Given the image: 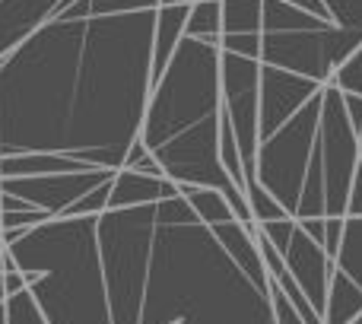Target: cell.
<instances>
[{"instance_id": "277c9868", "label": "cell", "mask_w": 362, "mask_h": 324, "mask_svg": "<svg viewBox=\"0 0 362 324\" xmlns=\"http://www.w3.org/2000/svg\"><path fill=\"white\" fill-rule=\"evenodd\" d=\"M321 99H325V83L318 93L286 121L270 137L261 140L255 159V178L276 197V204L293 216L302 194L308 162H312L315 144H318V121H321Z\"/></svg>"}, {"instance_id": "d4e9b609", "label": "cell", "mask_w": 362, "mask_h": 324, "mask_svg": "<svg viewBox=\"0 0 362 324\" xmlns=\"http://www.w3.org/2000/svg\"><path fill=\"white\" fill-rule=\"evenodd\" d=\"M23 289H25V277H23V270H19V267L4 270V293H6V296H13V293H23Z\"/></svg>"}, {"instance_id": "6da1fadb", "label": "cell", "mask_w": 362, "mask_h": 324, "mask_svg": "<svg viewBox=\"0 0 362 324\" xmlns=\"http://www.w3.org/2000/svg\"><path fill=\"white\" fill-rule=\"evenodd\" d=\"M0 236L48 324H274L270 287L181 194Z\"/></svg>"}, {"instance_id": "ba28073f", "label": "cell", "mask_w": 362, "mask_h": 324, "mask_svg": "<svg viewBox=\"0 0 362 324\" xmlns=\"http://www.w3.org/2000/svg\"><path fill=\"white\" fill-rule=\"evenodd\" d=\"M283 261H286L293 280L302 287L305 299L312 302L315 312H325L327 302V287H331V274H334V258L321 248V242H315L299 223L293 226V236H289L286 248L280 251Z\"/></svg>"}, {"instance_id": "83f0119b", "label": "cell", "mask_w": 362, "mask_h": 324, "mask_svg": "<svg viewBox=\"0 0 362 324\" xmlns=\"http://www.w3.org/2000/svg\"><path fill=\"white\" fill-rule=\"evenodd\" d=\"M194 0H159V6H191Z\"/></svg>"}, {"instance_id": "7c38bea8", "label": "cell", "mask_w": 362, "mask_h": 324, "mask_svg": "<svg viewBox=\"0 0 362 324\" xmlns=\"http://www.w3.org/2000/svg\"><path fill=\"white\" fill-rule=\"evenodd\" d=\"M362 312V289L350 277H344L337 267L331 274V287H327V302L321 312V324H350Z\"/></svg>"}, {"instance_id": "2e32d148", "label": "cell", "mask_w": 362, "mask_h": 324, "mask_svg": "<svg viewBox=\"0 0 362 324\" xmlns=\"http://www.w3.org/2000/svg\"><path fill=\"white\" fill-rule=\"evenodd\" d=\"M264 0H223V35H261Z\"/></svg>"}, {"instance_id": "8fae6325", "label": "cell", "mask_w": 362, "mask_h": 324, "mask_svg": "<svg viewBox=\"0 0 362 324\" xmlns=\"http://www.w3.org/2000/svg\"><path fill=\"white\" fill-rule=\"evenodd\" d=\"M187 6H159L156 10V29H153V83L165 70L169 57L175 54L178 42L185 38Z\"/></svg>"}, {"instance_id": "4316f807", "label": "cell", "mask_w": 362, "mask_h": 324, "mask_svg": "<svg viewBox=\"0 0 362 324\" xmlns=\"http://www.w3.org/2000/svg\"><path fill=\"white\" fill-rule=\"evenodd\" d=\"M4 255H6V245H4V236H0V302L6 299V293H4Z\"/></svg>"}, {"instance_id": "f546056e", "label": "cell", "mask_w": 362, "mask_h": 324, "mask_svg": "<svg viewBox=\"0 0 362 324\" xmlns=\"http://www.w3.org/2000/svg\"><path fill=\"white\" fill-rule=\"evenodd\" d=\"M350 324H362V312H359V315H356V318H353Z\"/></svg>"}, {"instance_id": "4fadbf2b", "label": "cell", "mask_w": 362, "mask_h": 324, "mask_svg": "<svg viewBox=\"0 0 362 324\" xmlns=\"http://www.w3.org/2000/svg\"><path fill=\"white\" fill-rule=\"evenodd\" d=\"M178 194L191 204V210L197 213V219L206 226H219V223H229V219H238L235 210L229 207V200H226V194H219L216 187L178 185Z\"/></svg>"}, {"instance_id": "3957f363", "label": "cell", "mask_w": 362, "mask_h": 324, "mask_svg": "<svg viewBox=\"0 0 362 324\" xmlns=\"http://www.w3.org/2000/svg\"><path fill=\"white\" fill-rule=\"evenodd\" d=\"M219 115V45L185 35L165 70L153 83L140 125L146 150L175 140L178 134Z\"/></svg>"}, {"instance_id": "ac0fdd59", "label": "cell", "mask_w": 362, "mask_h": 324, "mask_svg": "<svg viewBox=\"0 0 362 324\" xmlns=\"http://www.w3.org/2000/svg\"><path fill=\"white\" fill-rule=\"evenodd\" d=\"M245 200H248V210H251V219H255V223H274V219L289 216V213L276 204L274 194H270L264 185H257V178L245 181Z\"/></svg>"}, {"instance_id": "30bf717a", "label": "cell", "mask_w": 362, "mask_h": 324, "mask_svg": "<svg viewBox=\"0 0 362 324\" xmlns=\"http://www.w3.org/2000/svg\"><path fill=\"white\" fill-rule=\"evenodd\" d=\"M178 194V185L163 175H144L134 168H118L112 181V194H108V210H121V207H140V204H156Z\"/></svg>"}, {"instance_id": "d6986e66", "label": "cell", "mask_w": 362, "mask_h": 324, "mask_svg": "<svg viewBox=\"0 0 362 324\" xmlns=\"http://www.w3.org/2000/svg\"><path fill=\"white\" fill-rule=\"evenodd\" d=\"M331 86H337L344 96H362V45L340 64L337 70L331 74Z\"/></svg>"}, {"instance_id": "484cf974", "label": "cell", "mask_w": 362, "mask_h": 324, "mask_svg": "<svg viewBox=\"0 0 362 324\" xmlns=\"http://www.w3.org/2000/svg\"><path fill=\"white\" fill-rule=\"evenodd\" d=\"M344 105H346V118H350V125L362 134V96H344Z\"/></svg>"}, {"instance_id": "9a60e30c", "label": "cell", "mask_w": 362, "mask_h": 324, "mask_svg": "<svg viewBox=\"0 0 362 324\" xmlns=\"http://www.w3.org/2000/svg\"><path fill=\"white\" fill-rule=\"evenodd\" d=\"M185 35L219 45V35H223V0H194L187 6Z\"/></svg>"}, {"instance_id": "52a82bcc", "label": "cell", "mask_w": 362, "mask_h": 324, "mask_svg": "<svg viewBox=\"0 0 362 324\" xmlns=\"http://www.w3.org/2000/svg\"><path fill=\"white\" fill-rule=\"evenodd\" d=\"M318 86L321 83L308 80V76L261 64V108H257V131H261V140L270 137L280 125H286V121L318 93Z\"/></svg>"}, {"instance_id": "ffe728a7", "label": "cell", "mask_w": 362, "mask_h": 324, "mask_svg": "<svg viewBox=\"0 0 362 324\" xmlns=\"http://www.w3.org/2000/svg\"><path fill=\"white\" fill-rule=\"evenodd\" d=\"M331 23L362 35V0H325Z\"/></svg>"}, {"instance_id": "44dd1931", "label": "cell", "mask_w": 362, "mask_h": 324, "mask_svg": "<svg viewBox=\"0 0 362 324\" xmlns=\"http://www.w3.org/2000/svg\"><path fill=\"white\" fill-rule=\"evenodd\" d=\"M270 308H274V324H305L299 308L286 299V293L274 280H270Z\"/></svg>"}, {"instance_id": "7402d4cb", "label": "cell", "mask_w": 362, "mask_h": 324, "mask_svg": "<svg viewBox=\"0 0 362 324\" xmlns=\"http://www.w3.org/2000/svg\"><path fill=\"white\" fill-rule=\"evenodd\" d=\"M51 219L42 210H13V213H0V229H32V226Z\"/></svg>"}, {"instance_id": "603a6c76", "label": "cell", "mask_w": 362, "mask_h": 324, "mask_svg": "<svg viewBox=\"0 0 362 324\" xmlns=\"http://www.w3.org/2000/svg\"><path fill=\"white\" fill-rule=\"evenodd\" d=\"M99 13H134V10H156L159 0H89Z\"/></svg>"}, {"instance_id": "5bb4252c", "label": "cell", "mask_w": 362, "mask_h": 324, "mask_svg": "<svg viewBox=\"0 0 362 324\" xmlns=\"http://www.w3.org/2000/svg\"><path fill=\"white\" fill-rule=\"evenodd\" d=\"M334 267L362 289V216H346L344 232H340V245L334 255Z\"/></svg>"}, {"instance_id": "9c48e42d", "label": "cell", "mask_w": 362, "mask_h": 324, "mask_svg": "<svg viewBox=\"0 0 362 324\" xmlns=\"http://www.w3.org/2000/svg\"><path fill=\"white\" fill-rule=\"evenodd\" d=\"M61 0H0V57L29 38Z\"/></svg>"}, {"instance_id": "5b68a950", "label": "cell", "mask_w": 362, "mask_h": 324, "mask_svg": "<svg viewBox=\"0 0 362 324\" xmlns=\"http://www.w3.org/2000/svg\"><path fill=\"white\" fill-rule=\"evenodd\" d=\"M362 45L359 32L340 29L327 23L321 29L296 32H261V64L308 76L315 83H327L331 74Z\"/></svg>"}, {"instance_id": "e0dca14e", "label": "cell", "mask_w": 362, "mask_h": 324, "mask_svg": "<svg viewBox=\"0 0 362 324\" xmlns=\"http://www.w3.org/2000/svg\"><path fill=\"white\" fill-rule=\"evenodd\" d=\"M219 162H223L226 175L245 191V181L248 178H245V166H242V156H238V140L232 134V125L223 115V108H219Z\"/></svg>"}, {"instance_id": "cb8c5ba5", "label": "cell", "mask_w": 362, "mask_h": 324, "mask_svg": "<svg viewBox=\"0 0 362 324\" xmlns=\"http://www.w3.org/2000/svg\"><path fill=\"white\" fill-rule=\"evenodd\" d=\"M346 216H362V166L353 175L350 197H346Z\"/></svg>"}, {"instance_id": "f1b7e54d", "label": "cell", "mask_w": 362, "mask_h": 324, "mask_svg": "<svg viewBox=\"0 0 362 324\" xmlns=\"http://www.w3.org/2000/svg\"><path fill=\"white\" fill-rule=\"evenodd\" d=\"M359 166H362V134H359Z\"/></svg>"}, {"instance_id": "8992f818", "label": "cell", "mask_w": 362, "mask_h": 324, "mask_svg": "<svg viewBox=\"0 0 362 324\" xmlns=\"http://www.w3.org/2000/svg\"><path fill=\"white\" fill-rule=\"evenodd\" d=\"M219 108L229 118L238 140L245 178H255V159L261 146L257 108H261V61L232 51H219Z\"/></svg>"}, {"instance_id": "7a4b0ae2", "label": "cell", "mask_w": 362, "mask_h": 324, "mask_svg": "<svg viewBox=\"0 0 362 324\" xmlns=\"http://www.w3.org/2000/svg\"><path fill=\"white\" fill-rule=\"evenodd\" d=\"M156 10L99 13L89 0H61L6 51L0 156L42 153L80 172L124 168L153 93Z\"/></svg>"}]
</instances>
